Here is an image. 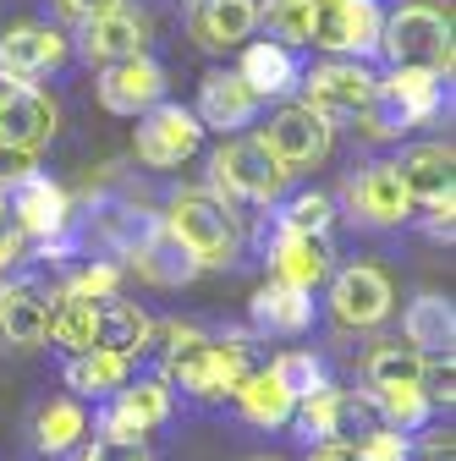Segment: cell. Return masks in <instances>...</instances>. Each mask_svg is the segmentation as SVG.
I'll return each instance as SVG.
<instances>
[{"mask_svg": "<svg viewBox=\"0 0 456 461\" xmlns=\"http://www.w3.org/2000/svg\"><path fill=\"white\" fill-rule=\"evenodd\" d=\"M170 352H165V384L170 390H182L193 401H225V395H237V384L264 368L253 357V346L242 335H198V330H182V324H170Z\"/></svg>", "mask_w": 456, "mask_h": 461, "instance_id": "obj_1", "label": "cell"}, {"mask_svg": "<svg viewBox=\"0 0 456 461\" xmlns=\"http://www.w3.org/2000/svg\"><path fill=\"white\" fill-rule=\"evenodd\" d=\"M160 225H165V237L177 242L198 269H232L237 253H242L237 209H232V203H220L209 187H198V193H177V198L165 203Z\"/></svg>", "mask_w": 456, "mask_h": 461, "instance_id": "obj_2", "label": "cell"}, {"mask_svg": "<svg viewBox=\"0 0 456 461\" xmlns=\"http://www.w3.org/2000/svg\"><path fill=\"white\" fill-rule=\"evenodd\" d=\"M379 55L390 61V72H434V77H451V67H456L451 12L429 6V0H407V6L385 12Z\"/></svg>", "mask_w": 456, "mask_h": 461, "instance_id": "obj_3", "label": "cell"}, {"mask_svg": "<svg viewBox=\"0 0 456 461\" xmlns=\"http://www.w3.org/2000/svg\"><path fill=\"white\" fill-rule=\"evenodd\" d=\"M292 423H297V439H308V445H352V450H363L385 429L374 395L341 390V384H324V390L303 395L292 407Z\"/></svg>", "mask_w": 456, "mask_h": 461, "instance_id": "obj_4", "label": "cell"}, {"mask_svg": "<svg viewBox=\"0 0 456 461\" xmlns=\"http://www.w3.org/2000/svg\"><path fill=\"white\" fill-rule=\"evenodd\" d=\"M287 170L275 165V154L259 143V138H232V143H220L214 154H209V193L220 198V203H280L287 198Z\"/></svg>", "mask_w": 456, "mask_h": 461, "instance_id": "obj_5", "label": "cell"}, {"mask_svg": "<svg viewBox=\"0 0 456 461\" xmlns=\"http://www.w3.org/2000/svg\"><path fill=\"white\" fill-rule=\"evenodd\" d=\"M440 104H445V77H434V72H390V77H379L374 104L358 115V122H363V138L385 143V138H402L418 122H434Z\"/></svg>", "mask_w": 456, "mask_h": 461, "instance_id": "obj_6", "label": "cell"}, {"mask_svg": "<svg viewBox=\"0 0 456 461\" xmlns=\"http://www.w3.org/2000/svg\"><path fill=\"white\" fill-rule=\"evenodd\" d=\"M379 28H385L379 0H314L308 44L324 50L330 61H369V55H379Z\"/></svg>", "mask_w": 456, "mask_h": 461, "instance_id": "obj_7", "label": "cell"}, {"mask_svg": "<svg viewBox=\"0 0 456 461\" xmlns=\"http://www.w3.org/2000/svg\"><path fill=\"white\" fill-rule=\"evenodd\" d=\"M374 88H379V77L363 61H324V67L297 77V94H303L297 104H308L314 115H324L335 127V122H358L374 104Z\"/></svg>", "mask_w": 456, "mask_h": 461, "instance_id": "obj_8", "label": "cell"}, {"mask_svg": "<svg viewBox=\"0 0 456 461\" xmlns=\"http://www.w3.org/2000/svg\"><path fill=\"white\" fill-rule=\"evenodd\" d=\"M259 143L275 154V165L287 170V176H297V170H314V165H324V159H330L335 127L324 122V115H314L308 104H280L269 122H264Z\"/></svg>", "mask_w": 456, "mask_h": 461, "instance_id": "obj_9", "label": "cell"}, {"mask_svg": "<svg viewBox=\"0 0 456 461\" xmlns=\"http://www.w3.org/2000/svg\"><path fill=\"white\" fill-rule=\"evenodd\" d=\"M198 143H204V127H198V115L182 110V104L160 99L154 110L138 115V138H132V149H138V159H143L149 170H170V165L193 159Z\"/></svg>", "mask_w": 456, "mask_h": 461, "instance_id": "obj_10", "label": "cell"}, {"mask_svg": "<svg viewBox=\"0 0 456 461\" xmlns=\"http://www.w3.org/2000/svg\"><path fill=\"white\" fill-rule=\"evenodd\" d=\"M341 198H347L352 220H363L374 230H390V225L413 220V198H407V187H402V176H396L390 159H374V165L352 170L347 187H341Z\"/></svg>", "mask_w": 456, "mask_h": 461, "instance_id": "obj_11", "label": "cell"}, {"mask_svg": "<svg viewBox=\"0 0 456 461\" xmlns=\"http://www.w3.org/2000/svg\"><path fill=\"white\" fill-rule=\"evenodd\" d=\"M72 61V39L50 23H12L0 33V77H17V83H33V77H50Z\"/></svg>", "mask_w": 456, "mask_h": 461, "instance_id": "obj_12", "label": "cell"}, {"mask_svg": "<svg viewBox=\"0 0 456 461\" xmlns=\"http://www.w3.org/2000/svg\"><path fill=\"white\" fill-rule=\"evenodd\" d=\"M390 308H396V285H390L385 269H374V264H347V269H335V280H330V313H335L341 324L374 330V324L390 319Z\"/></svg>", "mask_w": 456, "mask_h": 461, "instance_id": "obj_13", "label": "cell"}, {"mask_svg": "<svg viewBox=\"0 0 456 461\" xmlns=\"http://www.w3.org/2000/svg\"><path fill=\"white\" fill-rule=\"evenodd\" d=\"M0 203H6V214L17 220V230H23V237L28 242H55V237H61V230L72 225V198H67V187L61 182H50L44 176V170H33V176H23L6 198H0Z\"/></svg>", "mask_w": 456, "mask_h": 461, "instance_id": "obj_14", "label": "cell"}, {"mask_svg": "<svg viewBox=\"0 0 456 461\" xmlns=\"http://www.w3.org/2000/svg\"><path fill=\"white\" fill-rule=\"evenodd\" d=\"M50 138H55L50 94H39L33 83H17V77H0V143L23 149V154H39Z\"/></svg>", "mask_w": 456, "mask_h": 461, "instance_id": "obj_15", "label": "cell"}, {"mask_svg": "<svg viewBox=\"0 0 456 461\" xmlns=\"http://www.w3.org/2000/svg\"><path fill=\"white\" fill-rule=\"evenodd\" d=\"M165 418H170V384L165 379H138V384L127 379L110 395V407L99 412V434L105 439H143Z\"/></svg>", "mask_w": 456, "mask_h": 461, "instance_id": "obj_16", "label": "cell"}, {"mask_svg": "<svg viewBox=\"0 0 456 461\" xmlns=\"http://www.w3.org/2000/svg\"><path fill=\"white\" fill-rule=\"evenodd\" d=\"M264 258H269V280L280 285H292V292H308L314 297V285L330 280V237H297V230H269L264 237Z\"/></svg>", "mask_w": 456, "mask_h": 461, "instance_id": "obj_17", "label": "cell"}, {"mask_svg": "<svg viewBox=\"0 0 456 461\" xmlns=\"http://www.w3.org/2000/svg\"><path fill=\"white\" fill-rule=\"evenodd\" d=\"M165 99V67L149 61V55H132V61H116L99 72V104L110 115H143Z\"/></svg>", "mask_w": 456, "mask_h": 461, "instance_id": "obj_18", "label": "cell"}, {"mask_svg": "<svg viewBox=\"0 0 456 461\" xmlns=\"http://www.w3.org/2000/svg\"><path fill=\"white\" fill-rule=\"evenodd\" d=\"M143 44H149V23L138 12H127V6L78 28V55H83L88 67H99V72L116 67V61H132V55H143Z\"/></svg>", "mask_w": 456, "mask_h": 461, "instance_id": "obj_19", "label": "cell"}, {"mask_svg": "<svg viewBox=\"0 0 456 461\" xmlns=\"http://www.w3.org/2000/svg\"><path fill=\"white\" fill-rule=\"evenodd\" d=\"M198 127L209 132H237V127H253V115H259V99H253V88L237 77V72H204V83H198Z\"/></svg>", "mask_w": 456, "mask_h": 461, "instance_id": "obj_20", "label": "cell"}, {"mask_svg": "<svg viewBox=\"0 0 456 461\" xmlns=\"http://www.w3.org/2000/svg\"><path fill=\"white\" fill-rule=\"evenodd\" d=\"M259 28V0H193L187 6V33L204 50H237Z\"/></svg>", "mask_w": 456, "mask_h": 461, "instance_id": "obj_21", "label": "cell"}, {"mask_svg": "<svg viewBox=\"0 0 456 461\" xmlns=\"http://www.w3.org/2000/svg\"><path fill=\"white\" fill-rule=\"evenodd\" d=\"M154 340V319L138 308V303H122V297H105L94 303V352H110V357H138L149 352Z\"/></svg>", "mask_w": 456, "mask_h": 461, "instance_id": "obj_22", "label": "cell"}, {"mask_svg": "<svg viewBox=\"0 0 456 461\" xmlns=\"http://www.w3.org/2000/svg\"><path fill=\"white\" fill-rule=\"evenodd\" d=\"M237 77H242V83L253 88V99L264 104V99H292L303 67H297L292 50H280V44H269V39H253V44H242V67H237Z\"/></svg>", "mask_w": 456, "mask_h": 461, "instance_id": "obj_23", "label": "cell"}, {"mask_svg": "<svg viewBox=\"0 0 456 461\" xmlns=\"http://www.w3.org/2000/svg\"><path fill=\"white\" fill-rule=\"evenodd\" d=\"M50 330V297L39 292V280H12L0 285V340L6 346H39Z\"/></svg>", "mask_w": 456, "mask_h": 461, "instance_id": "obj_24", "label": "cell"}, {"mask_svg": "<svg viewBox=\"0 0 456 461\" xmlns=\"http://www.w3.org/2000/svg\"><path fill=\"white\" fill-rule=\"evenodd\" d=\"M390 165H396V176H402V187L418 209V203H434L451 193L456 154H451V143H418V149H402V159H390Z\"/></svg>", "mask_w": 456, "mask_h": 461, "instance_id": "obj_25", "label": "cell"}, {"mask_svg": "<svg viewBox=\"0 0 456 461\" xmlns=\"http://www.w3.org/2000/svg\"><path fill=\"white\" fill-rule=\"evenodd\" d=\"M402 335L418 357H451V340H456V313L440 292H424L407 303L402 313Z\"/></svg>", "mask_w": 456, "mask_h": 461, "instance_id": "obj_26", "label": "cell"}, {"mask_svg": "<svg viewBox=\"0 0 456 461\" xmlns=\"http://www.w3.org/2000/svg\"><path fill=\"white\" fill-rule=\"evenodd\" d=\"M248 313H253V330L259 335H303L314 324V297L308 292H292V285H280V280H269V285H259V292H253Z\"/></svg>", "mask_w": 456, "mask_h": 461, "instance_id": "obj_27", "label": "cell"}, {"mask_svg": "<svg viewBox=\"0 0 456 461\" xmlns=\"http://www.w3.org/2000/svg\"><path fill=\"white\" fill-rule=\"evenodd\" d=\"M232 401H237V412H242L253 429H280V423H292V407H297V401L280 390V379H275L269 368H253V374L237 384Z\"/></svg>", "mask_w": 456, "mask_h": 461, "instance_id": "obj_28", "label": "cell"}, {"mask_svg": "<svg viewBox=\"0 0 456 461\" xmlns=\"http://www.w3.org/2000/svg\"><path fill=\"white\" fill-rule=\"evenodd\" d=\"M88 434V412H83V401L78 395H61V401H44L39 418H33V445L44 456H67L78 450Z\"/></svg>", "mask_w": 456, "mask_h": 461, "instance_id": "obj_29", "label": "cell"}, {"mask_svg": "<svg viewBox=\"0 0 456 461\" xmlns=\"http://www.w3.org/2000/svg\"><path fill=\"white\" fill-rule=\"evenodd\" d=\"M132 269H138V280H149V285H165V292H170V285H187L193 275H198V264L177 248V242H170L165 237V225H160V237L154 242H143L132 258H127Z\"/></svg>", "mask_w": 456, "mask_h": 461, "instance_id": "obj_30", "label": "cell"}, {"mask_svg": "<svg viewBox=\"0 0 456 461\" xmlns=\"http://www.w3.org/2000/svg\"><path fill=\"white\" fill-rule=\"evenodd\" d=\"M418 374H424V357L413 352V346H402V340H379L363 357V379H369L374 395L396 390V384H418Z\"/></svg>", "mask_w": 456, "mask_h": 461, "instance_id": "obj_31", "label": "cell"}, {"mask_svg": "<svg viewBox=\"0 0 456 461\" xmlns=\"http://www.w3.org/2000/svg\"><path fill=\"white\" fill-rule=\"evenodd\" d=\"M99 237L116 248L122 258H132L143 242H154V237H160V214L132 209V203H110V209L99 214Z\"/></svg>", "mask_w": 456, "mask_h": 461, "instance_id": "obj_32", "label": "cell"}, {"mask_svg": "<svg viewBox=\"0 0 456 461\" xmlns=\"http://www.w3.org/2000/svg\"><path fill=\"white\" fill-rule=\"evenodd\" d=\"M127 357H110V352H83V357H72L67 363V384L78 390V395H94V401H110L122 384H127Z\"/></svg>", "mask_w": 456, "mask_h": 461, "instance_id": "obj_33", "label": "cell"}, {"mask_svg": "<svg viewBox=\"0 0 456 461\" xmlns=\"http://www.w3.org/2000/svg\"><path fill=\"white\" fill-rule=\"evenodd\" d=\"M259 23H264L269 44H280V50L297 55L308 44V33H314V0H264Z\"/></svg>", "mask_w": 456, "mask_h": 461, "instance_id": "obj_34", "label": "cell"}, {"mask_svg": "<svg viewBox=\"0 0 456 461\" xmlns=\"http://www.w3.org/2000/svg\"><path fill=\"white\" fill-rule=\"evenodd\" d=\"M44 340H55L67 357H83L94 352V303H78V297H61L50 308V330Z\"/></svg>", "mask_w": 456, "mask_h": 461, "instance_id": "obj_35", "label": "cell"}, {"mask_svg": "<svg viewBox=\"0 0 456 461\" xmlns=\"http://www.w3.org/2000/svg\"><path fill=\"white\" fill-rule=\"evenodd\" d=\"M275 225L297 230V237H330L335 225V198L330 193H292L275 203Z\"/></svg>", "mask_w": 456, "mask_h": 461, "instance_id": "obj_36", "label": "cell"}, {"mask_svg": "<svg viewBox=\"0 0 456 461\" xmlns=\"http://www.w3.org/2000/svg\"><path fill=\"white\" fill-rule=\"evenodd\" d=\"M374 407H379L385 429H396V434H418V429L429 423V401H424V390H418V384L379 390V395H374Z\"/></svg>", "mask_w": 456, "mask_h": 461, "instance_id": "obj_37", "label": "cell"}, {"mask_svg": "<svg viewBox=\"0 0 456 461\" xmlns=\"http://www.w3.org/2000/svg\"><path fill=\"white\" fill-rule=\"evenodd\" d=\"M264 368L280 379V390H287L292 401H303V395H314V390L330 384V379H324V363H319L314 352H280V357H269Z\"/></svg>", "mask_w": 456, "mask_h": 461, "instance_id": "obj_38", "label": "cell"}, {"mask_svg": "<svg viewBox=\"0 0 456 461\" xmlns=\"http://www.w3.org/2000/svg\"><path fill=\"white\" fill-rule=\"evenodd\" d=\"M116 285H122V264H88L67 280V292L61 297H78V303H105V297H116Z\"/></svg>", "mask_w": 456, "mask_h": 461, "instance_id": "obj_39", "label": "cell"}, {"mask_svg": "<svg viewBox=\"0 0 456 461\" xmlns=\"http://www.w3.org/2000/svg\"><path fill=\"white\" fill-rule=\"evenodd\" d=\"M418 390H424V401H429V412H434V407H451V401H456V363H451V357H424Z\"/></svg>", "mask_w": 456, "mask_h": 461, "instance_id": "obj_40", "label": "cell"}, {"mask_svg": "<svg viewBox=\"0 0 456 461\" xmlns=\"http://www.w3.org/2000/svg\"><path fill=\"white\" fill-rule=\"evenodd\" d=\"M78 461H154V456H149L143 439H105V434H99L94 445L78 450Z\"/></svg>", "mask_w": 456, "mask_h": 461, "instance_id": "obj_41", "label": "cell"}, {"mask_svg": "<svg viewBox=\"0 0 456 461\" xmlns=\"http://www.w3.org/2000/svg\"><path fill=\"white\" fill-rule=\"evenodd\" d=\"M451 214H456V193H445V198H434V203H418L413 209V220H424V230H429V237L434 242H451Z\"/></svg>", "mask_w": 456, "mask_h": 461, "instance_id": "obj_42", "label": "cell"}, {"mask_svg": "<svg viewBox=\"0 0 456 461\" xmlns=\"http://www.w3.org/2000/svg\"><path fill=\"white\" fill-rule=\"evenodd\" d=\"M127 0H55V12H61L67 23H94V17H110V12H122Z\"/></svg>", "mask_w": 456, "mask_h": 461, "instance_id": "obj_43", "label": "cell"}, {"mask_svg": "<svg viewBox=\"0 0 456 461\" xmlns=\"http://www.w3.org/2000/svg\"><path fill=\"white\" fill-rule=\"evenodd\" d=\"M33 154H23V149H6V143H0V198H6L23 176H33Z\"/></svg>", "mask_w": 456, "mask_h": 461, "instance_id": "obj_44", "label": "cell"}, {"mask_svg": "<svg viewBox=\"0 0 456 461\" xmlns=\"http://www.w3.org/2000/svg\"><path fill=\"white\" fill-rule=\"evenodd\" d=\"M407 434H396V429H379L369 445H363V461H407Z\"/></svg>", "mask_w": 456, "mask_h": 461, "instance_id": "obj_45", "label": "cell"}, {"mask_svg": "<svg viewBox=\"0 0 456 461\" xmlns=\"http://www.w3.org/2000/svg\"><path fill=\"white\" fill-rule=\"evenodd\" d=\"M407 461H456L451 456V429H429L418 445H407Z\"/></svg>", "mask_w": 456, "mask_h": 461, "instance_id": "obj_46", "label": "cell"}, {"mask_svg": "<svg viewBox=\"0 0 456 461\" xmlns=\"http://www.w3.org/2000/svg\"><path fill=\"white\" fill-rule=\"evenodd\" d=\"M23 248H28V237L17 230V220L6 214V203H0V269H12L23 258Z\"/></svg>", "mask_w": 456, "mask_h": 461, "instance_id": "obj_47", "label": "cell"}, {"mask_svg": "<svg viewBox=\"0 0 456 461\" xmlns=\"http://www.w3.org/2000/svg\"><path fill=\"white\" fill-rule=\"evenodd\" d=\"M308 461H363V450H352V445H314Z\"/></svg>", "mask_w": 456, "mask_h": 461, "instance_id": "obj_48", "label": "cell"}, {"mask_svg": "<svg viewBox=\"0 0 456 461\" xmlns=\"http://www.w3.org/2000/svg\"><path fill=\"white\" fill-rule=\"evenodd\" d=\"M248 461H280V456H248Z\"/></svg>", "mask_w": 456, "mask_h": 461, "instance_id": "obj_49", "label": "cell"}, {"mask_svg": "<svg viewBox=\"0 0 456 461\" xmlns=\"http://www.w3.org/2000/svg\"><path fill=\"white\" fill-rule=\"evenodd\" d=\"M0 285H6V280H0Z\"/></svg>", "mask_w": 456, "mask_h": 461, "instance_id": "obj_50", "label": "cell"}]
</instances>
